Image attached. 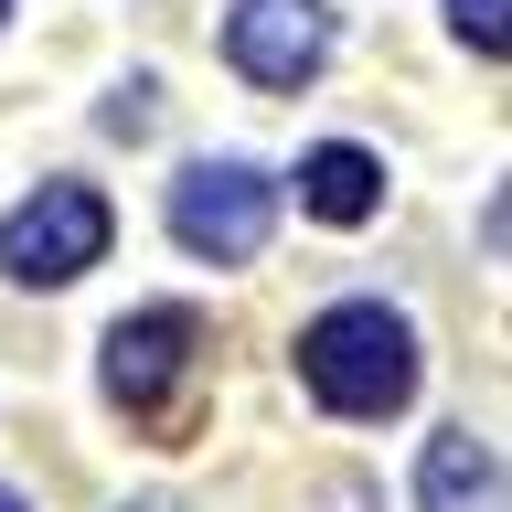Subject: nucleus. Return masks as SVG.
Wrapping results in <instances>:
<instances>
[{
    "label": "nucleus",
    "mask_w": 512,
    "mask_h": 512,
    "mask_svg": "<svg viewBox=\"0 0 512 512\" xmlns=\"http://www.w3.org/2000/svg\"><path fill=\"white\" fill-rule=\"evenodd\" d=\"M448 22H459V43H470V54H502V0H448Z\"/></svg>",
    "instance_id": "8"
},
{
    "label": "nucleus",
    "mask_w": 512,
    "mask_h": 512,
    "mask_svg": "<svg viewBox=\"0 0 512 512\" xmlns=\"http://www.w3.org/2000/svg\"><path fill=\"white\" fill-rule=\"evenodd\" d=\"M0 32H11V0H0Z\"/></svg>",
    "instance_id": "10"
},
{
    "label": "nucleus",
    "mask_w": 512,
    "mask_h": 512,
    "mask_svg": "<svg viewBox=\"0 0 512 512\" xmlns=\"http://www.w3.org/2000/svg\"><path fill=\"white\" fill-rule=\"evenodd\" d=\"M267 224H278V182L256 160H192L182 182H171V235L203 267H246L267 246Z\"/></svg>",
    "instance_id": "3"
},
{
    "label": "nucleus",
    "mask_w": 512,
    "mask_h": 512,
    "mask_svg": "<svg viewBox=\"0 0 512 512\" xmlns=\"http://www.w3.org/2000/svg\"><path fill=\"white\" fill-rule=\"evenodd\" d=\"M107 235H118L107 192H86V182H43L32 203H11V214H0V278L64 288V278H86L96 256H107Z\"/></svg>",
    "instance_id": "2"
},
{
    "label": "nucleus",
    "mask_w": 512,
    "mask_h": 512,
    "mask_svg": "<svg viewBox=\"0 0 512 512\" xmlns=\"http://www.w3.org/2000/svg\"><path fill=\"white\" fill-rule=\"evenodd\" d=\"M192 363H203V320L182 310V299H160V310H128L118 331H107V395H118L128 416H171V395L192 384Z\"/></svg>",
    "instance_id": "4"
},
{
    "label": "nucleus",
    "mask_w": 512,
    "mask_h": 512,
    "mask_svg": "<svg viewBox=\"0 0 512 512\" xmlns=\"http://www.w3.org/2000/svg\"><path fill=\"white\" fill-rule=\"evenodd\" d=\"M0 512H32V502H22V491H0Z\"/></svg>",
    "instance_id": "9"
},
{
    "label": "nucleus",
    "mask_w": 512,
    "mask_h": 512,
    "mask_svg": "<svg viewBox=\"0 0 512 512\" xmlns=\"http://www.w3.org/2000/svg\"><path fill=\"white\" fill-rule=\"evenodd\" d=\"M224 64H235L246 86L299 96L320 64H331V11H320V0H235V11H224Z\"/></svg>",
    "instance_id": "5"
},
{
    "label": "nucleus",
    "mask_w": 512,
    "mask_h": 512,
    "mask_svg": "<svg viewBox=\"0 0 512 512\" xmlns=\"http://www.w3.org/2000/svg\"><path fill=\"white\" fill-rule=\"evenodd\" d=\"M416 502L427 512H502V448L480 427H438L416 459Z\"/></svg>",
    "instance_id": "6"
},
{
    "label": "nucleus",
    "mask_w": 512,
    "mask_h": 512,
    "mask_svg": "<svg viewBox=\"0 0 512 512\" xmlns=\"http://www.w3.org/2000/svg\"><path fill=\"white\" fill-rule=\"evenodd\" d=\"M299 384L331 416H395L416 395V331L384 299H342L299 331Z\"/></svg>",
    "instance_id": "1"
},
{
    "label": "nucleus",
    "mask_w": 512,
    "mask_h": 512,
    "mask_svg": "<svg viewBox=\"0 0 512 512\" xmlns=\"http://www.w3.org/2000/svg\"><path fill=\"white\" fill-rule=\"evenodd\" d=\"M299 203H310L320 224H374V203H384V160L352 150V139H320V150L299 160Z\"/></svg>",
    "instance_id": "7"
}]
</instances>
